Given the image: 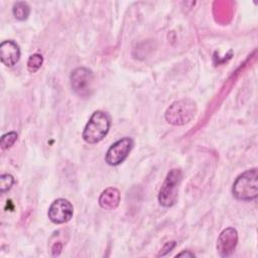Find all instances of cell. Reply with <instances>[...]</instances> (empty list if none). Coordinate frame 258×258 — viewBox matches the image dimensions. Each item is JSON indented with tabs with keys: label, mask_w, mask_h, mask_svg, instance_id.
I'll return each mask as SVG.
<instances>
[{
	"label": "cell",
	"mask_w": 258,
	"mask_h": 258,
	"mask_svg": "<svg viewBox=\"0 0 258 258\" xmlns=\"http://www.w3.org/2000/svg\"><path fill=\"white\" fill-rule=\"evenodd\" d=\"M198 108L194 100L185 98L174 101L165 111L164 117L167 123L174 126H181L190 122L196 114Z\"/></svg>",
	"instance_id": "6da1fadb"
},
{
	"label": "cell",
	"mask_w": 258,
	"mask_h": 258,
	"mask_svg": "<svg viewBox=\"0 0 258 258\" xmlns=\"http://www.w3.org/2000/svg\"><path fill=\"white\" fill-rule=\"evenodd\" d=\"M110 117L104 111H95L83 131V139L89 144H96L104 139L110 129Z\"/></svg>",
	"instance_id": "7a4b0ae2"
},
{
	"label": "cell",
	"mask_w": 258,
	"mask_h": 258,
	"mask_svg": "<svg viewBox=\"0 0 258 258\" xmlns=\"http://www.w3.org/2000/svg\"><path fill=\"white\" fill-rule=\"evenodd\" d=\"M232 192L240 201L249 202L255 200L258 195L257 168L249 169L240 174L233 183Z\"/></svg>",
	"instance_id": "3957f363"
},
{
	"label": "cell",
	"mask_w": 258,
	"mask_h": 258,
	"mask_svg": "<svg viewBox=\"0 0 258 258\" xmlns=\"http://www.w3.org/2000/svg\"><path fill=\"white\" fill-rule=\"evenodd\" d=\"M182 179L181 170L172 168L166 174L158 192V202L164 208L172 207L178 198V189Z\"/></svg>",
	"instance_id": "277c9868"
},
{
	"label": "cell",
	"mask_w": 258,
	"mask_h": 258,
	"mask_svg": "<svg viewBox=\"0 0 258 258\" xmlns=\"http://www.w3.org/2000/svg\"><path fill=\"white\" fill-rule=\"evenodd\" d=\"M94 74L87 68H77L71 74V86L82 98L90 97L93 92Z\"/></svg>",
	"instance_id": "5b68a950"
},
{
	"label": "cell",
	"mask_w": 258,
	"mask_h": 258,
	"mask_svg": "<svg viewBox=\"0 0 258 258\" xmlns=\"http://www.w3.org/2000/svg\"><path fill=\"white\" fill-rule=\"evenodd\" d=\"M133 147V140L130 137H124L113 143L107 150L105 160L109 165L116 166L122 163L129 155Z\"/></svg>",
	"instance_id": "8992f818"
},
{
	"label": "cell",
	"mask_w": 258,
	"mask_h": 258,
	"mask_svg": "<svg viewBox=\"0 0 258 258\" xmlns=\"http://www.w3.org/2000/svg\"><path fill=\"white\" fill-rule=\"evenodd\" d=\"M74 215L73 205L66 199H57L51 203L48 208V219L54 224H63L69 222Z\"/></svg>",
	"instance_id": "52a82bcc"
},
{
	"label": "cell",
	"mask_w": 258,
	"mask_h": 258,
	"mask_svg": "<svg viewBox=\"0 0 258 258\" xmlns=\"http://www.w3.org/2000/svg\"><path fill=\"white\" fill-rule=\"evenodd\" d=\"M238 243V233L234 228L224 229L217 240V252L221 257L230 256Z\"/></svg>",
	"instance_id": "ba28073f"
},
{
	"label": "cell",
	"mask_w": 258,
	"mask_h": 258,
	"mask_svg": "<svg viewBox=\"0 0 258 258\" xmlns=\"http://www.w3.org/2000/svg\"><path fill=\"white\" fill-rule=\"evenodd\" d=\"M0 58L4 66L13 67L20 58V48L18 44L9 39L0 44Z\"/></svg>",
	"instance_id": "9c48e42d"
},
{
	"label": "cell",
	"mask_w": 258,
	"mask_h": 258,
	"mask_svg": "<svg viewBox=\"0 0 258 258\" xmlns=\"http://www.w3.org/2000/svg\"><path fill=\"white\" fill-rule=\"evenodd\" d=\"M121 200V195L119 189L116 187H107L105 190L102 191V194L99 197V205L102 209L107 211L115 210Z\"/></svg>",
	"instance_id": "30bf717a"
},
{
	"label": "cell",
	"mask_w": 258,
	"mask_h": 258,
	"mask_svg": "<svg viewBox=\"0 0 258 258\" xmlns=\"http://www.w3.org/2000/svg\"><path fill=\"white\" fill-rule=\"evenodd\" d=\"M12 12L17 20L23 21L26 20L30 14V7L26 2L18 1L13 5Z\"/></svg>",
	"instance_id": "8fae6325"
},
{
	"label": "cell",
	"mask_w": 258,
	"mask_h": 258,
	"mask_svg": "<svg viewBox=\"0 0 258 258\" xmlns=\"http://www.w3.org/2000/svg\"><path fill=\"white\" fill-rule=\"evenodd\" d=\"M43 63V56L40 53H33L27 60V70L30 73H36Z\"/></svg>",
	"instance_id": "7c38bea8"
},
{
	"label": "cell",
	"mask_w": 258,
	"mask_h": 258,
	"mask_svg": "<svg viewBox=\"0 0 258 258\" xmlns=\"http://www.w3.org/2000/svg\"><path fill=\"white\" fill-rule=\"evenodd\" d=\"M17 137H18V135L14 131H11V132L3 134L2 137H1V141H0L1 148L2 149L10 148L15 143V141L17 140Z\"/></svg>",
	"instance_id": "4fadbf2b"
},
{
	"label": "cell",
	"mask_w": 258,
	"mask_h": 258,
	"mask_svg": "<svg viewBox=\"0 0 258 258\" xmlns=\"http://www.w3.org/2000/svg\"><path fill=\"white\" fill-rule=\"evenodd\" d=\"M14 182V177L11 174L5 173L2 174L0 177V190L2 194L9 190Z\"/></svg>",
	"instance_id": "5bb4252c"
},
{
	"label": "cell",
	"mask_w": 258,
	"mask_h": 258,
	"mask_svg": "<svg viewBox=\"0 0 258 258\" xmlns=\"http://www.w3.org/2000/svg\"><path fill=\"white\" fill-rule=\"evenodd\" d=\"M175 246V242L171 241V242H167L161 249L160 253L158 254V256H164L165 254H167L169 251H171L173 249V247Z\"/></svg>",
	"instance_id": "9a60e30c"
},
{
	"label": "cell",
	"mask_w": 258,
	"mask_h": 258,
	"mask_svg": "<svg viewBox=\"0 0 258 258\" xmlns=\"http://www.w3.org/2000/svg\"><path fill=\"white\" fill-rule=\"evenodd\" d=\"M182 256H185V257H195V254L189 252V251H183V252H180L179 254L176 255V257H182Z\"/></svg>",
	"instance_id": "2e32d148"
}]
</instances>
